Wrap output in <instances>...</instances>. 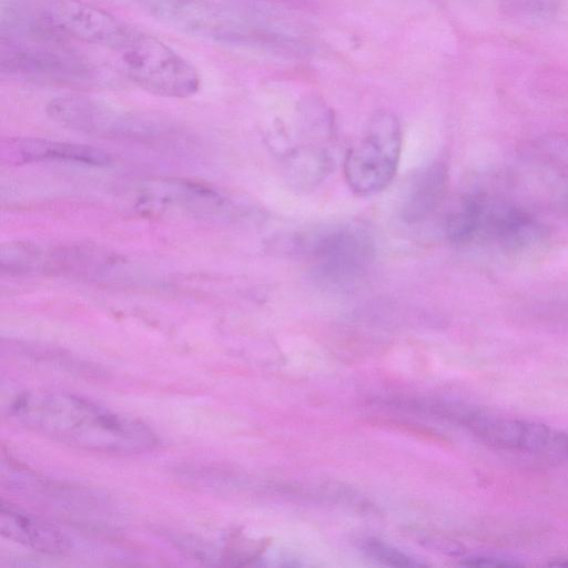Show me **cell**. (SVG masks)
<instances>
[{
	"instance_id": "1",
	"label": "cell",
	"mask_w": 568,
	"mask_h": 568,
	"mask_svg": "<svg viewBox=\"0 0 568 568\" xmlns=\"http://www.w3.org/2000/svg\"><path fill=\"white\" fill-rule=\"evenodd\" d=\"M16 424L55 442L85 450L135 454L158 444L145 424L61 392H29L11 405Z\"/></svg>"
},
{
	"instance_id": "2",
	"label": "cell",
	"mask_w": 568,
	"mask_h": 568,
	"mask_svg": "<svg viewBox=\"0 0 568 568\" xmlns=\"http://www.w3.org/2000/svg\"><path fill=\"white\" fill-rule=\"evenodd\" d=\"M445 233L456 245L523 250L538 243L545 227L532 214L509 201L470 192L460 196L447 213Z\"/></svg>"
},
{
	"instance_id": "3",
	"label": "cell",
	"mask_w": 568,
	"mask_h": 568,
	"mask_svg": "<svg viewBox=\"0 0 568 568\" xmlns=\"http://www.w3.org/2000/svg\"><path fill=\"white\" fill-rule=\"evenodd\" d=\"M288 251L310 264L316 280L327 286L349 287L361 280L374 260L369 234L352 225L328 226L298 233L285 243Z\"/></svg>"
},
{
	"instance_id": "4",
	"label": "cell",
	"mask_w": 568,
	"mask_h": 568,
	"mask_svg": "<svg viewBox=\"0 0 568 568\" xmlns=\"http://www.w3.org/2000/svg\"><path fill=\"white\" fill-rule=\"evenodd\" d=\"M26 13H9V21L31 31L53 32L116 50L135 27L111 13L79 0H41L14 8Z\"/></svg>"
},
{
	"instance_id": "5",
	"label": "cell",
	"mask_w": 568,
	"mask_h": 568,
	"mask_svg": "<svg viewBox=\"0 0 568 568\" xmlns=\"http://www.w3.org/2000/svg\"><path fill=\"white\" fill-rule=\"evenodd\" d=\"M116 51L128 78L150 93L187 98L200 88L199 73L189 61L136 28Z\"/></svg>"
},
{
	"instance_id": "6",
	"label": "cell",
	"mask_w": 568,
	"mask_h": 568,
	"mask_svg": "<svg viewBox=\"0 0 568 568\" xmlns=\"http://www.w3.org/2000/svg\"><path fill=\"white\" fill-rule=\"evenodd\" d=\"M402 144L398 118L388 111L375 112L362 140L344 158V176L351 190L371 195L386 189L396 174Z\"/></svg>"
},
{
	"instance_id": "7",
	"label": "cell",
	"mask_w": 568,
	"mask_h": 568,
	"mask_svg": "<svg viewBox=\"0 0 568 568\" xmlns=\"http://www.w3.org/2000/svg\"><path fill=\"white\" fill-rule=\"evenodd\" d=\"M48 115L72 130L104 138L154 135V120L119 110L101 100L83 95H64L47 104Z\"/></svg>"
},
{
	"instance_id": "8",
	"label": "cell",
	"mask_w": 568,
	"mask_h": 568,
	"mask_svg": "<svg viewBox=\"0 0 568 568\" xmlns=\"http://www.w3.org/2000/svg\"><path fill=\"white\" fill-rule=\"evenodd\" d=\"M3 72L45 81H78L85 78V64L71 52L33 41L1 39Z\"/></svg>"
},
{
	"instance_id": "9",
	"label": "cell",
	"mask_w": 568,
	"mask_h": 568,
	"mask_svg": "<svg viewBox=\"0 0 568 568\" xmlns=\"http://www.w3.org/2000/svg\"><path fill=\"white\" fill-rule=\"evenodd\" d=\"M7 150L11 159L22 163L53 161L89 166H105L111 162L110 154L99 148L41 138L11 140Z\"/></svg>"
},
{
	"instance_id": "10",
	"label": "cell",
	"mask_w": 568,
	"mask_h": 568,
	"mask_svg": "<svg viewBox=\"0 0 568 568\" xmlns=\"http://www.w3.org/2000/svg\"><path fill=\"white\" fill-rule=\"evenodd\" d=\"M0 531L10 540L45 554H62L70 547V540L58 527L3 501Z\"/></svg>"
},
{
	"instance_id": "11",
	"label": "cell",
	"mask_w": 568,
	"mask_h": 568,
	"mask_svg": "<svg viewBox=\"0 0 568 568\" xmlns=\"http://www.w3.org/2000/svg\"><path fill=\"white\" fill-rule=\"evenodd\" d=\"M448 185V169L442 161L427 165L414 179L402 204L400 216L408 224L428 219L442 204Z\"/></svg>"
},
{
	"instance_id": "12",
	"label": "cell",
	"mask_w": 568,
	"mask_h": 568,
	"mask_svg": "<svg viewBox=\"0 0 568 568\" xmlns=\"http://www.w3.org/2000/svg\"><path fill=\"white\" fill-rule=\"evenodd\" d=\"M364 550L376 560L396 567H420L423 562L377 540H367Z\"/></svg>"
},
{
	"instance_id": "13",
	"label": "cell",
	"mask_w": 568,
	"mask_h": 568,
	"mask_svg": "<svg viewBox=\"0 0 568 568\" xmlns=\"http://www.w3.org/2000/svg\"><path fill=\"white\" fill-rule=\"evenodd\" d=\"M463 565L476 567H514L520 566L521 564L517 562L511 558L496 556H476L466 558Z\"/></svg>"
},
{
	"instance_id": "14",
	"label": "cell",
	"mask_w": 568,
	"mask_h": 568,
	"mask_svg": "<svg viewBox=\"0 0 568 568\" xmlns=\"http://www.w3.org/2000/svg\"><path fill=\"white\" fill-rule=\"evenodd\" d=\"M565 207L568 210V195L565 197Z\"/></svg>"
}]
</instances>
